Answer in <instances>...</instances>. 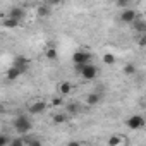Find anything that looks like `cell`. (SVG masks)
<instances>
[{
  "label": "cell",
  "mask_w": 146,
  "mask_h": 146,
  "mask_svg": "<svg viewBox=\"0 0 146 146\" xmlns=\"http://www.w3.org/2000/svg\"><path fill=\"white\" fill-rule=\"evenodd\" d=\"M33 129V122L26 117V115H19L14 119V131L21 136H26L29 131Z\"/></svg>",
  "instance_id": "1"
},
{
  "label": "cell",
  "mask_w": 146,
  "mask_h": 146,
  "mask_svg": "<svg viewBox=\"0 0 146 146\" xmlns=\"http://www.w3.org/2000/svg\"><path fill=\"white\" fill-rule=\"evenodd\" d=\"M46 103L43 102V100H35V102H31L29 105H28V112L31 113V115H40V113H43L45 110H46Z\"/></svg>",
  "instance_id": "4"
},
{
  "label": "cell",
  "mask_w": 146,
  "mask_h": 146,
  "mask_svg": "<svg viewBox=\"0 0 146 146\" xmlns=\"http://www.w3.org/2000/svg\"><path fill=\"white\" fill-rule=\"evenodd\" d=\"M45 55H46V58L55 60V58H57V50H55L53 46H48V48H46V52H45Z\"/></svg>",
  "instance_id": "19"
},
{
  "label": "cell",
  "mask_w": 146,
  "mask_h": 146,
  "mask_svg": "<svg viewBox=\"0 0 146 146\" xmlns=\"http://www.w3.org/2000/svg\"><path fill=\"white\" fill-rule=\"evenodd\" d=\"M79 74H81V78H83V79L91 81V79H95V78L98 76V67H96L95 64L88 62V64H84V65L79 69Z\"/></svg>",
  "instance_id": "2"
},
{
  "label": "cell",
  "mask_w": 146,
  "mask_h": 146,
  "mask_svg": "<svg viewBox=\"0 0 146 146\" xmlns=\"http://www.w3.org/2000/svg\"><path fill=\"white\" fill-rule=\"evenodd\" d=\"M67 117H69L67 113H55V115H53V122H55V124H65V122L69 120Z\"/></svg>",
  "instance_id": "16"
},
{
  "label": "cell",
  "mask_w": 146,
  "mask_h": 146,
  "mask_svg": "<svg viewBox=\"0 0 146 146\" xmlns=\"http://www.w3.org/2000/svg\"><path fill=\"white\" fill-rule=\"evenodd\" d=\"M115 4L120 9H125V7H129V0H115Z\"/></svg>",
  "instance_id": "22"
},
{
  "label": "cell",
  "mask_w": 146,
  "mask_h": 146,
  "mask_svg": "<svg viewBox=\"0 0 146 146\" xmlns=\"http://www.w3.org/2000/svg\"><path fill=\"white\" fill-rule=\"evenodd\" d=\"M50 12H52V5H48V4H43L36 9V14L40 17H46V16H50Z\"/></svg>",
  "instance_id": "14"
},
{
  "label": "cell",
  "mask_w": 146,
  "mask_h": 146,
  "mask_svg": "<svg viewBox=\"0 0 146 146\" xmlns=\"http://www.w3.org/2000/svg\"><path fill=\"white\" fill-rule=\"evenodd\" d=\"M70 91H72L70 83H67V81H65V83H60V84H58V93H60L62 96H64V95H69Z\"/></svg>",
  "instance_id": "15"
},
{
  "label": "cell",
  "mask_w": 146,
  "mask_h": 146,
  "mask_svg": "<svg viewBox=\"0 0 146 146\" xmlns=\"http://www.w3.org/2000/svg\"><path fill=\"white\" fill-rule=\"evenodd\" d=\"M9 141H11V137H9V136L0 134V146H5V144H9Z\"/></svg>",
  "instance_id": "23"
},
{
  "label": "cell",
  "mask_w": 146,
  "mask_h": 146,
  "mask_svg": "<svg viewBox=\"0 0 146 146\" xmlns=\"http://www.w3.org/2000/svg\"><path fill=\"white\" fill-rule=\"evenodd\" d=\"M91 60H93V55L90 52H84V50H78L74 55H72V62L79 64V65H84V64H88Z\"/></svg>",
  "instance_id": "3"
},
{
  "label": "cell",
  "mask_w": 146,
  "mask_h": 146,
  "mask_svg": "<svg viewBox=\"0 0 146 146\" xmlns=\"http://www.w3.org/2000/svg\"><path fill=\"white\" fill-rule=\"evenodd\" d=\"M100 102H102V93H90L88 98H86V103H88L90 107H95V105H98Z\"/></svg>",
  "instance_id": "12"
},
{
  "label": "cell",
  "mask_w": 146,
  "mask_h": 146,
  "mask_svg": "<svg viewBox=\"0 0 146 146\" xmlns=\"http://www.w3.org/2000/svg\"><path fill=\"white\" fill-rule=\"evenodd\" d=\"M103 64H107V65L115 64V57H113L112 53H105V55H103Z\"/></svg>",
  "instance_id": "20"
},
{
  "label": "cell",
  "mask_w": 146,
  "mask_h": 146,
  "mask_svg": "<svg viewBox=\"0 0 146 146\" xmlns=\"http://www.w3.org/2000/svg\"><path fill=\"white\" fill-rule=\"evenodd\" d=\"M50 105H52V107H60V105H64V100H62L60 96H55V98H52Z\"/></svg>",
  "instance_id": "21"
},
{
  "label": "cell",
  "mask_w": 146,
  "mask_h": 146,
  "mask_svg": "<svg viewBox=\"0 0 146 146\" xmlns=\"http://www.w3.org/2000/svg\"><path fill=\"white\" fill-rule=\"evenodd\" d=\"M65 110H67V113H69V115H78V113L81 112L79 105H78V103H74V102L65 103Z\"/></svg>",
  "instance_id": "13"
},
{
  "label": "cell",
  "mask_w": 146,
  "mask_h": 146,
  "mask_svg": "<svg viewBox=\"0 0 146 146\" xmlns=\"http://www.w3.org/2000/svg\"><path fill=\"white\" fill-rule=\"evenodd\" d=\"M131 26H132V29H136V31H137L139 35L146 33V23H144V21H143V19L139 17V16H137V17H136V19H134V21L131 23Z\"/></svg>",
  "instance_id": "8"
},
{
  "label": "cell",
  "mask_w": 146,
  "mask_h": 146,
  "mask_svg": "<svg viewBox=\"0 0 146 146\" xmlns=\"http://www.w3.org/2000/svg\"><path fill=\"white\" fill-rule=\"evenodd\" d=\"M9 17L11 19H16V21H23V17H24V9L23 7H12L11 11H9Z\"/></svg>",
  "instance_id": "9"
},
{
  "label": "cell",
  "mask_w": 146,
  "mask_h": 146,
  "mask_svg": "<svg viewBox=\"0 0 146 146\" xmlns=\"http://www.w3.org/2000/svg\"><path fill=\"white\" fill-rule=\"evenodd\" d=\"M12 65H14V67H17L21 72H26V70H28V67H29V60H28L26 57H21V55H19V57H16V58H14Z\"/></svg>",
  "instance_id": "7"
},
{
  "label": "cell",
  "mask_w": 146,
  "mask_h": 146,
  "mask_svg": "<svg viewBox=\"0 0 146 146\" xmlns=\"http://www.w3.org/2000/svg\"><path fill=\"white\" fill-rule=\"evenodd\" d=\"M136 17H137V12H136L134 9H129V7L122 9V12H120V16H119L120 23H124V24H131Z\"/></svg>",
  "instance_id": "6"
},
{
  "label": "cell",
  "mask_w": 146,
  "mask_h": 146,
  "mask_svg": "<svg viewBox=\"0 0 146 146\" xmlns=\"http://www.w3.org/2000/svg\"><path fill=\"white\" fill-rule=\"evenodd\" d=\"M21 74H23V72H21V70H19L17 67L11 65V67L7 69V72H5V78H7L9 81H16V79H17V78L21 76Z\"/></svg>",
  "instance_id": "11"
},
{
  "label": "cell",
  "mask_w": 146,
  "mask_h": 146,
  "mask_svg": "<svg viewBox=\"0 0 146 146\" xmlns=\"http://www.w3.org/2000/svg\"><path fill=\"white\" fill-rule=\"evenodd\" d=\"M4 112H5V107H4V105H2V103H0V115H2V113H4Z\"/></svg>",
  "instance_id": "25"
},
{
  "label": "cell",
  "mask_w": 146,
  "mask_h": 146,
  "mask_svg": "<svg viewBox=\"0 0 146 146\" xmlns=\"http://www.w3.org/2000/svg\"><path fill=\"white\" fill-rule=\"evenodd\" d=\"M127 127L132 129V131H137V129H143L144 127V117L143 115H131L127 120H125Z\"/></svg>",
  "instance_id": "5"
},
{
  "label": "cell",
  "mask_w": 146,
  "mask_h": 146,
  "mask_svg": "<svg viewBox=\"0 0 146 146\" xmlns=\"http://www.w3.org/2000/svg\"><path fill=\"white\" fill-rule=\"evenodd\" d=\"M4 26H5V28H11V29H12V28H17V26H19V21H16V19H11V17H7V19L4 21Z\"/></svg>",
  "instance_id": "18"
},
{
  "label": "cell",
  "mask_w": 146,
  "mask_h": 146,
  "mask_svg": "<svg viewBox=\"0 0 146 146\" xmlns=\"http://www.w3.org/2000/svg\"><path fill=\"white\" fill-rule=\"evenodd\" d=\"M124 74L125 76H134L136 74V65L134 64H125L124 65Z\"/></svg>",
  "instance_id": "17"
},
{
  "label": "cell",
  "mask_w": 146,
  "mask_h": 146,
  "mask_svg": "<svg viewBox=\"0 0 146 146\" xmlns=\"http://www.w3.org/2000/svg\"><path fill=\"white\" fill-rule=\"evenodd\" d=\"M110 146H122V144H127L129 141H127V137H124V136H119V134H113L108 141H107Z\"/></svg>",
  "instance_id": "10"
},
{
  "label": "cell",
  "mask_w": 146,
  "mask_h": 146,
  "mask_svg": "<svg viewBox=\"0 0 146 146\" xmlns=\"http://www.w3.org/2000/svg\"><path fill=\"white\" fill-rule=\"evenodd\" d=\"M58 2H60V0H46L48 5H55V4H58Z\"/></svg>",
  "instance_id": "24"
}]
</instances>
